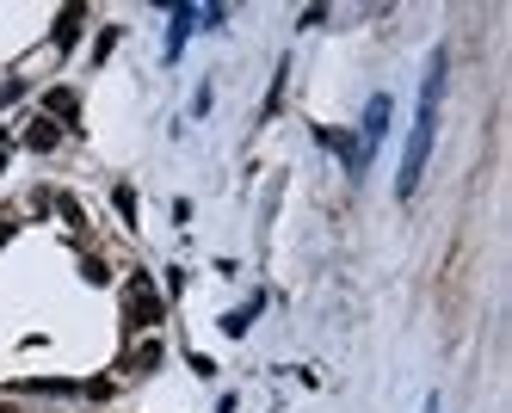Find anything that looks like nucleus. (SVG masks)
Returning <instances> with one entry per match:
<instances>
[{
	"label": "nucleus",
	"mask_w": 512,
	"mask_h": 413,
	"mask_svg": "<svg viewBox=\"0 0 512 413\" xmlns=\"http://www.w3.org/2000/svg\"><path fill=\"white\" fill-rule=\"evenodd\" d=\"M44 111H50V124H56V118H75V111H81V99L68 93V87H50V93H44Z\"/></svg>",
	"instance_id": "7"
},
{
	"label": "nucleus",
	"mask_w": 512,
	"mask_h": 413,
	"mask_svg": "<svg viewBox=\"0 0 512 413\" xmlns=\"http://www.w3.org/2000/svg\"><path fill=\"white\" fill-rule=\"evenodd\" d=\"M432 136H438V105L420 99V124H414L408 155H401V185H395L401 198H414V185H420V173H426V155H432Z\"/></svg>",
	"instance_id": "2"
},
{
	"label": "nucleus",
	"mask_w": 512,
	"mask_h": 413,
	"mask_svg": "<svg viewBox=\"0 0 512 413\" xmlns=\"http://www.w3.org/2000/svg\"><path fill=\"white\" fill-rule=\"evenodd\" d=\"M19 142L31 148V155H56V148H62V124H50V118H31Z\"/></svg>",
	"instance_id": "4"
},
{
	"label": "nucleus",
	"mask_w": 512,
	"mask_h": 413,
	"mask_svg": "<svg viewBox=\"0 0 512 413\" xmlns=\"http://www.w3.org/2000/svg\"><path fill=\"white\" fill-rule=\"evenodd\" d=\"M426 413H438V401H426Z\"/></svg>",
	"instance_id": "13"
},
{
	"label": "nucleus",
	"mask_w": 512,
	"mask_h": 413,
	"mask_svg": "<svg viewBox=\"0 0 512 413\" xmlns=\"http://www.w3.org/2000/svg\"><path fill=\"white\" fill-rule=\"evenodd\" d=\"M124 321H130L136 333H149V327L167 321V296L155 290L149 272H130V278H124Z\"/></svg>",
	"instance_id": "1"
},
{
	"label": "nucleus",
	"mask_w": 512,
	"mask_h": 413,
	"mask_svg": "<svg viewBox=\"0 0 512 413\" xmlns=\"http://www.w3.org/2000/svg\"><path fill=\"white\" fill-rule=\"evenodd\" d=\"M13 222H19L13 210H0V247H7V241H13Z\"/></svg>",
	"instance_id": "11"
},
{
	"label": "nucleus",
	"mask_w": 512,
	"mask_h": 413,
	"mask_svg": "<svg viewBox=\"0 0 512 413\" xmlns=\"http://www.w3.org/2000/svg\"><path fill=\"white\" fill-rule=\"evenodd\" d=\"M389 130V99H371V111H364V155H371V142Z\"/></svg>",
	"instance_id": "5"
},
{
	"label": "nucleus",
	"mask_w": 512,
	"mask_h": 413,
	"mask_svg": "<svg viewBox=\"0 0 512 413\" xmlns=\"http://www.w3.org/2000/svg\"><path fill=\"white\" fill-rule=\"evenodd\" d=\"M0 413H13V407H7V401H0Z\"/></svg>",
	"instance_id": "14"
},
{
	"label": "nucleus",
	"mask_w": 512,
	"mask_h": 413,
	"mask_svg": "<svg viewBox=\"0 0 512 413\" xmlns=\"http://www.w3.org/2000/svg\"><path fill=\"white\" fill-rule=\"evenodd\" d=\"M56 216L68 222V229H87V216H81V198H68V192H56Z\"/></svg>",
	"instance_id": "8"
},
{
	"label": "nucleus",
	"mask_w": 512,
	"mask_h": 413,
	"mask_svg": "<svg viewBox=\"0 0 512 413\" xmlns=\"http://www.w3.org/2000/svg\"><path fill=\"white\" fill-rule=\"evenodd\" d=\"M112 204H118V216H124V222H136V192H130V185H118Z\"/></svg>",
	"instance_id": "10"
},
{
	"label": "nucleus",
	"mask_w": 512,
	"mask_h": 413,
	"mask_svg": "<svg viewBox=\"0 0 512 413\" xmlns=\"http://www.w3.org/2000/svg\"><path fill=\"white\" fill-rule=\"evenodd\" d=\"M13 155V142H7V130H0V161H7Z\"/></svg>",
	"instance_id": "12"
},
{
	"label": "nucleus",
	"mask_w": 512,
	"mask_h": 413,
	"mask_svg": "<svg viewBox=\"0 0 512 413\" xmlns=\"http://www.w3.org/2000/svg\"><path fill=\"white\" fill-rule=\"evenodd\" d=\"M81 7H62V19H56V50H75V37H81Z\"/></svg>",
	"instance_id": "6"
},
{
	"label": "nucleus",
	"mask_w": 512,
	"mask_h": 413,
	"mask_svg": "<svg viewBox=\"0 0 512 413\" xmlns=\"http://www.w3.org/2000/svg\"><path fill=\"white\" fill-rule=\"evenodd\" d=\"M253 315H260V296H253V303H247V309H235V315H229L223 327H229V333H247V321H253Z\"/></svg>",
	"instance_id": "9"
},
{
	"label": "nucleus",
	"mask_w": 512,
	"mask_h": 413,
	"mask_svg": "<svg viewBox=\"0 0 512 413\" xmlns=\"http://www.w3.org/2000/svg\"><path fill=\"white\" fill-rule=\"evenodd\" d=\"M161 364H167V346H161V340H136V346L124 352V370H130V377H155Z\"/></svg>",
	"instance_id": "3"
}]
</instances>
